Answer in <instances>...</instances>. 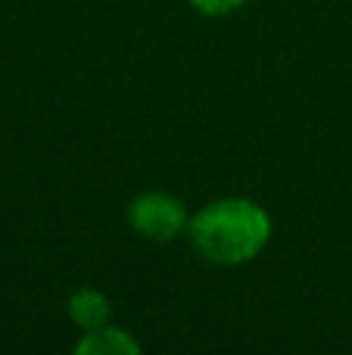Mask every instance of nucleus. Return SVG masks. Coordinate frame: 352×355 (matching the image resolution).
Returning <instances> with one entry per match:
<instances>
[{
  "mask_svg": "<svg viewBox=\"0 0 352 355\" xmlns=\"http://www.w3.org/2000/svg\"><path fill=\"white\" fill-rule=\"evenodd\" d=\"M125 218H128V227L141 240H150V243H172V240L187 234L191 212H187L184 200H178L175 193L147 190V193H137L134 200L128 202Z\"/></svg>",
  "mask_w": 352,
  "mask_h": 355,
  "instance_id": "nucleus-2",
  "label": "nucleus"
},
{
  "mask_svg": "<svg viewBox=\"0 0 352 355\" xmlns=\"http://www.w3.org/2000/svg\"><path fill=\"white\" fill-rule=\"evenodd\" d=\"M66 318L85 331H97V327L109 324L112 321V302L103 290L97 287H78L72 296L66 300Z\"/></svg>",
  "mask_w": 352,
  "mask_h": 355,
  "instance_id": "nucleus-3",
  "label": "nucleus"
},
{
  "mask_svg": "<svg viewBox=\"0 0 352 355\" xmlns=\"http://www.w3.org/2000/svg\"><path fill=\"white\" fill-rule=\"evenodd\" d=\"M272 212L262 202L249 196H222L191 215L184 237L203 262L218 268H237L259 259L272 243Z\"/></svg>",
  "mask_w": 352,
  "mask_h": 355,
  "instance_id": "nucleus-1",
  "label": "nucleus"
},
{
  "mask_svg": "<svg viewBox=\"0 0 352 355\" xmlns=\"http://www.w3.org/2000/svg\"><path fill=\"white\" fill-rule=\"evenodd\" d=\"M75 355H141V340L118 324H103L97 331H85L75 340Z\"/></svg>",
  "mask_w": 352,
  "mask_h": 355,
  "instance_id": "nucleus-4",
  "label": "nucleus"
},
{
  "mask_svg": "<svg viewBox=\"0 0 352 355\" xmlns=\"http://www.w3.org/2000/svg\"><path fill=\"white\" fill-rule=\"evenodd\" d=\"M187 3L206 19H225V16H234L237 10H243L247 0H187Z\"/></svg>",
  "mask_w": 352,
  "mask_h": 355,
  "instance_id": "nucleus-5",
  "label": "nucleus"
}]
</instances>
